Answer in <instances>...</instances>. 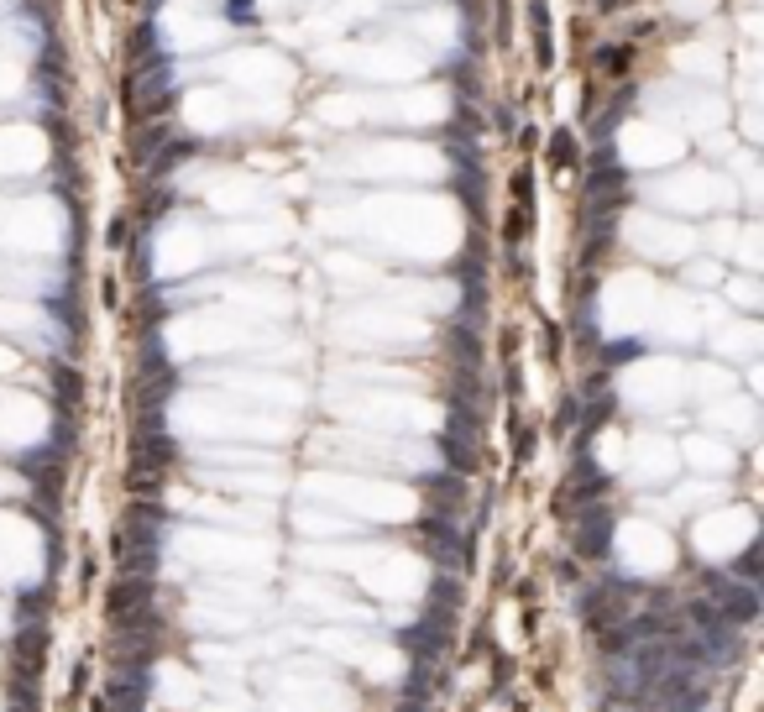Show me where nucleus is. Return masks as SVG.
Wrapping results in <instances>:
<instances>
[{
    "mask_svg": "<svg viewBox=\"0 0 764 712\" xmlns=\"http://www.w3.org/2000/svg\"><path fill=\"white\" fill-rule=\"evenodd\" d=\"M142 702H147V676L126 665L121 676L110 681V708L116 712H142Z\"/></svg>",
    "mask_w": 764,
    "mask_h": 712,
    "instance_id": "1",
    "label": "nucleus"
},
{
    "mask_svg": "<svg viewBox=\"0 0 764 712\" xmlns=\"http://www.w3.org/2000/svg\"><path fill=\"white\" fill-rule=\"evenodd\" d=\"M602 545H608V514L592 503L586 508V524H581V556H602Z\"/></svg>",
    "mask_w": 764,
    "mask_h": 712,
    "instance_id": "2",
    "label": "nucleus"
},
{
    "mask_svg": "<svg viewBox=\"0 0 764 712\" xmlns=\"http://www.w3.org/2000/svg\"><path fill=\"white\" fill-rule=\"evenodd\" d=\"M131 608H136V613H142V608H147V582H121V587L110 592V613H116V619H131Z\"/></svg>",
    "mask_w": 764,
    "mask_h": 712,
    "instance_id": "3",
    "label": "nucleus"
},
{
    "mask_svg": "<svg viewBox=\"0 0 764 712\" xmlns=\"http://www.w3.org/2000/svg\"><path fill=\"white\" fill-rule=\"evenodd\" d=\"M5 5H11V0H0V11H5Z\"/></svg>",
    "mask_w": 764,
    "mask_h": 712,
    "instance_id": "4",
    "label": "nucleus"
}]
</instances>
